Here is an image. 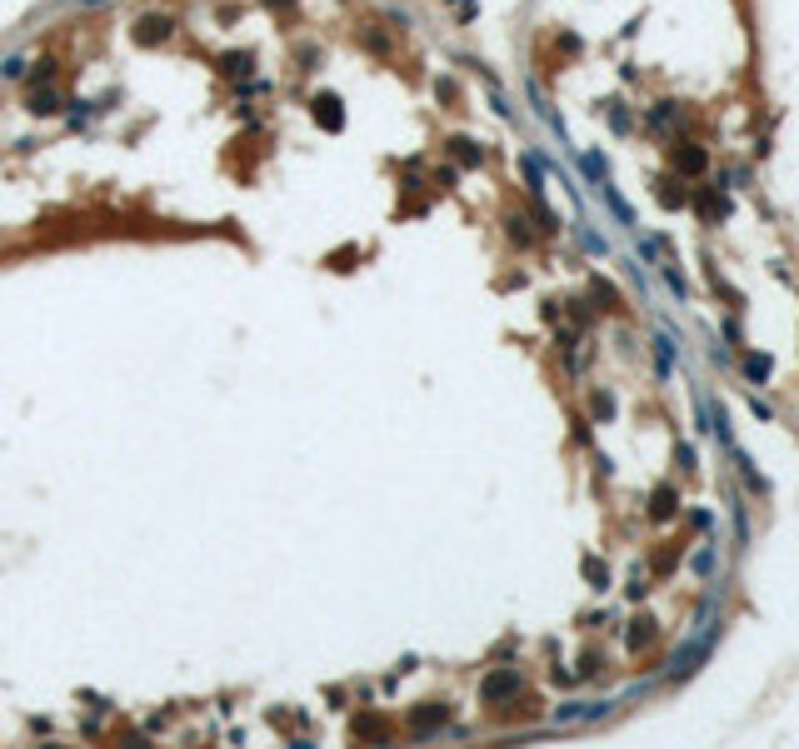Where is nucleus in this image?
I'll return each mask as SVG.
<instances>
[{
  "mask_svg": "<svg viewBox=\"0 0 799 749\" xmlns=\"http://www.w3.org/2000/svg\"><path fill=\"white\" fill-rule=\"evenodd\" d=\"M509 689H515V674H495V679L485 684V695H490V700H500V695H509Z\"/></svg>",
  "mask_w": 799,
  "mask_h": 749,
  "instance_id": "f257e3e1",
  "label": "nucleus"
}]
</instances>
